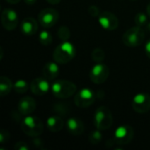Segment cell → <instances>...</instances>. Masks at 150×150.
I'll return each instance as SVG.
<instances>
[{"instance_id": "6da1fadb", "label": "cell", "mask_w": 150, "mask_h": 150, "mask_svg": "<svg viewBox=\"0 0 150 150\" xmlns=\"http://www.w3.org/2000/svg\"><path fill=\"white\" fill-rule=\"evenodd\" d=\"M76 50L75 46L69 41H63L58 45L53 54L54 62L59 64H66L72 61L76 56Z\"/></svg>"}, {"instance_id": "7a4b0ae2", "label": "cell", "mask_w": 150, "mask_h": 150, "mask_svg": "<svg viewBox=\"0 0 150 150\" xmlns=\"http://www.w3.org/2000/svg\"><path fill=\"white\" fill-rule=\"evenodd\" d=\"M76 91V84L68 80H57L54 81L51 85V92L57 98H69L73 96Z\"/></svg>"}, {"instance_id": "3957f363", "label": "cell", "mask_w": 150, "mask_h": 150, "mask_svg": "<svg viewBox=\"0 0 150 150\" xmlns=\"http://www.w3.org/2000/svg\"><path fill=\"white\" fill-rule=\"evenodd\" d=\"M42 121L35 116L27 115L21 122V130L30 137H38L43 132Z\"/></svg>"}, {"instance_id": "277c9868", "label": "cell", "mask_w": 150, "mask_h": 150, "mask_svg": "<svg viewBox=\"0 0 150 150\" xmlns=\"http://www.w3.org/2000/svg\"><path fill=\"white\" fill-rule=\"evenodd\" d=\"M113 118L111 111L105 106H100L94 114V125L97 129L105 131L109 129L112 125Z\"/></svg>"}, {"instance_id": "5b68a950", "label": "cell", "mask_w": 150, "mask_h": 150, "mask_svg": "<svg viewBox=\"0 0 150 150\" xmlns=\"http://www.w3.org/2000/svg\"><path fill=\"white\" fill-rule=\"evenodd\" d=\"M145 38V33L142 27L138 25L127 30L122 37V41L127 47H135L142 44Z\"/></svg>"}, {"instance_id": "8992f818", "label": "cell", "mask_w": 150, "mask_h": 150, "mask_svg": "<svg viewBox=\"0 0 150 150\" xmlns=\"http://www.w3.org/2000/svg\"><path fill=\"white\" fill-rule=\"evenodd\" d=\"M96 100V94L93 91L88 88L80 90L75 96L74 101L79 108H88L94 104Z\"/></svg>"}, {"instance_id": "52a82bcc", "label": "cell", "mask_w": 150, "mask_h": 150, "mask_svg": "<svg viewBox=\"0 0 150 150\" xmlns=\"http://www.w3.org/2000/svg\"><path fill=\"white\" fill-rule=\"evenodd\" d=\"M40 24L45 28L54 26L59 19V12L53 8H46L40 11L38 15Z\"/></svg>"}, {"instance_id": "ba28073f", "label": "cell", "mask_w": 150, "mask_h": 150, "mask_svg": "<svg viewBox=\"0 0 150 150\" xmlns=\"http://www.w3.org/2000/svg\"><path fill=\"white\" fill-rule=\"evenodd\" d=\"M134 135V128L129 125H122L114 132V141L118 145H127L131 142Z\"/></svg>"}, {"instance_id": "9c48e42d", "label": "cell", "mask_w": 150, "mask_h": 150, "mask_svg": "<svg viewBox=\"0 0 150 150\" xmlns=\"http://www.w3.org/2000/svg\"><path fill=\"white\" fill-rule=\"evenodd\" d=\"M110 70L109 68L101 63L95 64L90 72V78L92 83L96 84H101L104 83L109 77Z\"/></svg>"}, {"instance_id": "30bf717a", "label": "cell", "mask_w": 150, "mask_h": 150, "mask_svg": "<svg viewBox=\"0 0 150 150\" xmlns=\"http://www.w3.org/2000/svg\"><path fill=\"white\" fill-rule=\"evenodd\" d=\"M134 111L138 113H146L150 111V96L147 93L136 94L132 101Z\"/></svg>"}, {"instance_id": "8fae6325", "label": "cell", "mask_w": 150, "mask_h": 150, "mask_svg": "<svg viewBox=\"0 0 150 150\" xmlns=\"http://www.w3.org/2000/svg\"><path fill=\"white\" fill-rule=\"evenodd\" d=\"M1 23L5 30L12 31L18 24L17 12L12 9H4L1 14Z\"/></svg>"}, {"instance_id": "7c38bea8", "label": "cell", "mask_w": 150, "mask_h": 150, "mask_svg": "<svg viewBox=\"0 0 150 150\" xmlns=\"http://www.w3.org/2000/svg\"><path fill=\"white\" fill-rule=\"evenodd\" d=\"M99 25L107 31H113L119 26L118 18L110 11H103L98 17Z\"/></svg>"}, {"instance_id": "4fadbf2b", "label": "cell", "mask_w": 150, "mask_h": 150, "mask_svg": "<svg viewBox=\"0 0 150 150\" xmlns=\"http://www.w3.org/2000/svg\"><path fill=\"white\" fill-rule=\"evenodd\" d=\"M30 89L34 95L43 96L51 90V86L47 79L45 77H38L31 82Z\"/></svg>"}, {"instance_id": "5bb4252c", "label": "cell", "mask_w": 150, "mask_h": 150, "mask_svg": "<svg viewBox=\"0 0 150 150\" xmlns=\"http://www.w3.org/2000/svg\"><path fill=\"white\" fill-rule=\"evenodd\" d=\"M36 109V102L31 97H24L22 98L18 105V112L21 115L27 116L32 114Z\"/></svg>"}, {"instance_id": "9a60e30c", "label": "cell", "mask_w": 150, "mask_h": 150, "mask_svg": "<svg viewBox=\"0 0 150 150\" xmlns=\"http://www.w3.org/2000/svg\"><path fill=\"white\" fill-rule=\"evenodd\" d=\"M21 32L28 36L33 35L38 31V22L35 18L32 17H27L24 18L20 24Z\"/></svg>"}, {"instance_id": "2e32d148", "label": "cell", "mask_w": 150, "mask_h": 150, "mask_svg": "<svg viewBox=\"0 0 150 150\" xmlns=\"http://www.w3.org/2000/svg\"><path fill=\"white\" fill-rule=\"evenodd\" d=\"M67 130L72 135L79 136L84 132V125L79 119L70 118L67 120Z\"/></svg>"}, {"instance_id": "e0dca14e", "label": "cell", "mask_w": 150, "mask_h": 150, "mask_svg": "<svg viewBox=\"0 0 150 150\" xmlns=\"http://www.w3.org/2000/svg\"><path fill=\"white\" fill-rule=\"evenodd\" d=\"M59 72H60V69L56 62H49L46 63L42 68V76L48 81L54 80L58 76Z\"/></svg>"}, {"instance_id": "ac0fdd59", "label": "cell", "mask_w": 150, "mask_h": 150, "mask_svg": "<svg viewBox=\"0 0 150 150\" xmlns=\"http://www.w3.org/2000/svg\"><path fill=\"white\" fill-rule=\"evenodd\" d=\"M64 127V122L61 117L53 115L47 120V127L50 132L57 133L60 132Z\"/></svg>"}, {"instance_id": "d6986e66", "label": "cell", "mask_w": 150, "mask_h": 150, "mask_svg": "<svg viewBox=\"0 0 150 150\" xmlns=\"http://www.w3.org/2000/svg\"><path fill=\"white\" fill-rule=\"evenodd\" d=\"M13 89V83L10 78L7 76L0 77V96L5 97L10 94L11 90Z\"/></svg>"}, {"instance_id": "ffe728a7", "label": "cell", "mask_w": 150, "mask_h": 150, "mask_svg": "<svg viewBox=\"0 0 150 150\" xmlns=\"http://www.w3.org/2000/svg\"><path fill=\"white\" fill-rule=\"evenodd\" d=\"M28 89H30V85L24 79H18L13 83V90L18 94H24L28 91Z\"/></svg>"}, {"instance_id": "44dd1931", "label": "cell", "mask_w": 150, "mask_h": 150, "mask_svg": "<svg viewBox=\"0 0 150 150\" xmlns=\"http://www.w3.org/2000/svg\"><path fill=\"white\" fill-rule=\"evenodd\" d=\"M39 40L40 44H42L43 46H49L51 45L52 41H53V38L50 33H48L47 31L44 30L41 31L39 34Z\"/></svg>"}, {"instance_id": "7402d4cb", "label": "cell", "mask_w": 150, "mask_h": 150, "mask_svg": "<svg viewBox=\"0 0 150 150\" xmlns=\"http://www.w3.org/2000/svg\"><path fill=\"white\" fill-rule=\"evenodd\" d=\"M148 16L149 15H146L143 12L137 13L134 17V23L136 24V25H138L140 27H143V26L147 25V24L149 23Z\"/></svg>"}, {"instance_id": "603a6c76", "label": "cell", "mask_w": 150, "mask_h": 150, "mask_svg": "<svg viewBox=\"0 0 150 150\" xmlns=\"http://www.w3.org/2000/svg\"><path fill=\"white\" fill-rule=\"evenodd\" d=\"M70 35H71V33L69 27L64 26V25L59 27L57 31V36L60 40H62V41H67L70 38Z\"/></svg>"}, {"instance_id": "cb8c5ba5", "label": "cell", "mask_w": 150, "mask_h": 150, "mask_svg": "<svg viewBox=\"0 0 150 150\" xmlns=\"http://www.w3.org/2000/svg\"><path fill=\"white\" fill-rule=\"evenodd\" d=\"M91 58L95 62L100 63L105 58V53L101 48H95L91 53Z\"/></svg>"}, {"instance_id": "d4e9b609", "label": "cell", "mask_w": 150, "mask_h": 150, "mask_svg": "<svg viewBox=\"0 0 150 150\" xmlns=\"http://www.w3.org/2000/svg\"><path fill=\"white\" fill-rule=\"evenodd\" d=\"M101 140H102V134H101V131L98 129L92 131L89 135V142L92 145L98 144L101 142Z\"/></svg>"}, {"instance_id": "484cf974", "label": "cell", "mask_w": 150, "mask_h": 150, "mask_svg": "<svg viewBox=\"0 0 150 150\" xmlns=\"http://www.w3.org/2000/svg\"><path fill=\"white\" fill-rule=\"evenodd\" d=\"M88 12L89 14L91 16V17H94V18H98L99 15H100V11H99V8L95 6V5H91L88 8Z\"/></svg>"}, {"instance_id": "4316f807", "label": "cell", "mask_w": 150, "mask_h": 150, "mask_svg": "<svg viewBox=\"0 0 150 150\" xmlns=\"http://www.w3.org/2000/svg\"><path fill=\"white\" fill-rule=\"evenodd\" d=\"M10 139V134L8 131L6 130H1L0 132V143L1 144H4L6 142H8Z\"/></svg>"}, {"instance_id": "83f0119b", "label": "cell", "mask_w": 150, "mask_h": 150, "mask_svg": "<svg viewBox=\"0 0 150 150\" xmlns=\"http://www.w3.org/2000/svg\"><path fill=\"white\" fill-rule=\"evenodd\" d=\"M29 146L24 142H18L14 145L15 150H29Z\"/></svg>"}, {"instance_id": "f1b7e54d", "label": "cell", "mask_w": 150, "mask_h": 150, "mask_svg": "<svg viewBox=\"0 0 150 150\" xmlns=\"http://www.w3.org/2000/svg\"><path fill=\"white\" fill-rule=\"evenodd\" d=\"M35 139L33 140V144L37 146L38 148H42L43 147V142L40 139H38L37 137H34Z\"/></svg>"}, {"instance_id": "f546056e", "label": "cell", "mask_w": 150, "mask_h": 150, "mask_svg": "<svg viewBox=\"0 0 150 150\" xmlns=\"http://www.w3.org/2000/svg\"><path fill=\"white\" fill-rule=\"evenodd\" d=\"M145 52H146L147 56L150 59V39L148 40V42L145 45Z\"/></svg>"}, {"instance_id": "4dcf8cb0", "label": "cell", "mask_w": 150, "mask_h": 150, "mask_svg": "<svg viewBox=\"0 0 150 150\" xmlns=\"http://www.w3.org/2000/svg\"><path fill=\"white\" fill-rule=\"evenodd\" d=\"M24 1H25V3L26 4L33 5V4H34L36 3L37 0H24Z\"/></svg>"}, {"instance_id": "1f68e13d", "label": "cell", "mask_w": 150, "mask_h": 150, "mask_svg": "<svg viewBox=\"0 0 150 150\" xmlns=\"http://www.w3.org/2000/svg\"><path fill=\"white\" fill-rule=\"evenodd\" d=\"M46 1L51 4H57L61 2V0H46Z\"/></svg>"}, {"instance_id": "d6a6232c", "label": "cell", "mask_w": 150, "mask_h": 150, "mask_svg": "<svg viewBox=\"0 0 150 150\" xmlns=\"http://www.w3.org/2000/svg\"><path fill=\"white\" fill-rule=\"evenodd\" d=\"M7 1L9 4H18L20 0H5Z\"/></svg>"}, {"instance_id": "836d02e7", "label": "cell", "mask_w": 150, "mask_h": 150, "mask_svg": "<svg viewBox=\"0 0 150 150\" xmlns=\"http://www.w3.org/2000/svg\"><path fill=\"white\" fill-rule=\"evenodd\" d=\"M147 13H148L149 17L150 18V3L148 4V6H147Z\"/></svg>"}]
</instances>
